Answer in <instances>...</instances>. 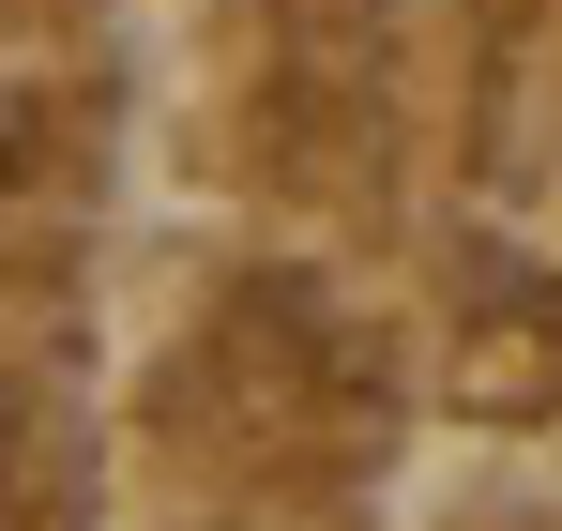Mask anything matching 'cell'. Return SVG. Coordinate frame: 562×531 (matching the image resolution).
<instances>
[{"instance_id":"cell-2","label":"cell","mask_w":562,"mask_h":531,"mask_svg":"<svg viewBox=\"0 0 562 531\" xmlns=\"http://www.w3.org/2000/svg\"><path fill=\"white\" fill-rule=\"evenodd\" d=\"M46 213V91L0 77V259H15V228Z\"/></svg>"},{"instance_id":"cell-1","label":"cell","mask_w":562,"mask_h":531,"mask_svg":"<svg viewBox=\"0 0 562 531\" xmlns=\"http://www.w3.org/2000/svg\"><path fill=\"white\" fill-rule=\"evenodd\" d=\"M15 471H31L46 501H77V410H61V380L0 350V531H31L15 517Z\"/></svg>"}]
</instances>
